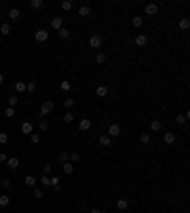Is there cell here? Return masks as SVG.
Here are the masks:
<instances>
[{
    "label": "cell",
    "instance_id": "d6a6232c",
    "mask_svg": "<svg viewBox=\"0 0 190 213\" xmlns=\"http://www.w3.org/2000/svg\"><path fill=\"white\" fill-rule=\"evenodd\" d=\"M38 128H40L42 131H46V130H50V124H48V122H44V120H42V122L38 124Z\"/></svg>",
    "mask_w": 190,
    "mask_h": 213
},
{
    "label": "cell",
    "instance_id": "cb8c5ba5",
    "mask_svg": "<svg viewBox=\"0 0 190 213\" xmlns=\"http://www.w3.org/2000/svg\"><path fill=\"white\" fill-rule=\"evenodd\" d=\"M68 160H70V162H78L80 154H78V152H68Z\"/></svg>",
    "mask_w": 190,
    "mask_h": 213
},
{
    "label": "cell",
    "instance_id": "2e32d148",
    "mask_svg": "<svg viewBox=\"0 0 190 213\" xmlns=\"http://www.w3.org/2000/svg\"><path fill=\"white\" fill-rule=\"evenodd\" d=\"M164 141L167 143V145H171V143H175V135L171 133V131H167V133L164 135Z\"/></svg>",
    "mask_w": 190,
    "mask_h": 213
},
{
    "label": "cell",
    "instance_id": "ab89813d",
    "mask_svg": "<svg viewBox=\"0 0 190 213\" xmlns=\"http://www.w3.org/2000/svg\"><path fill=\"white\" fill-rule=\"evenodd\" d=\"M31 141L32 143H40V135L38 133H31Z\"/></svg>",
    "mask_w": 190,
    "mask_h": 213
},
{
    "label": "cell",
    "instance_id": "5b68a950",
    "mask_svg": "<svg viewBox=\"0 0 190 213\" xmlns=\"http://www.w3.org/2000/svg\"><path fill=\"white\" fill-rule=\"evenodd\" d=\"M108 135H110V137H118L120 135V126L118 124H110V126H108Z\"/></svg>",
    "mask_w": 190,
    "mask_h": 213
},
{
    "label": "cell",
    "instance_id": "836d02e7",
    "mask_svg": "<svg viewBox=\"0 0 190 213\" xmlns=\"http://www.w3.org/2000/svg\"><path fill=\"white\" fill-rule=\"evenodd\" d=\"M61 8H63V10H70V8H72V2H70V0H65V2L61 4Z\"/></svg>",
    "mask_w": 190,
    "mask_h": 213
},
{
    "label": "cell",
    "instance_id": "9c48e42d",
    "mask_svg": "<svg viewBox=\"0 0 190 213\" xmlns=\"http://www.w3.org/2000/svg\"><path fill=\"white\" fill-rule=\"evenodd\" d=\"M95 93L99 95V97H105V95L108 93V88H107V86H97V88H95Z\"/></svg>",
    "mask_w": 190,
    "mask_h": 213
},
{
    "label": "cell",
    "instance_id": "4fadbf2b",
    "mask_svg": "<svg viewBox=\"0 0 190 213\" xmlns=\"http://www.w3.org/2000/svg\"><path fill=\"white\" fill-rule=\"evenodd\" d=\"M78 128H80V130H82V131H86V130H90V128H91V122H90V120H82V122H80L78 124Z\"/></svg>",
    "mask_w": 190,
    "mask_h": 213
},
{
    "label": "cell",
    "instance_id": "8992f818",
    "mask_svg": "<svg viewBox=\"0 0 190 213\" xmlns=\"http://www.w3.org/2000/svg\"><path fill=\"white\" fill-rule=\"evenodd\" d=\"M147 42H148V38L144 34H139L135 38V46H139V48H143V46H147Z\"/></svg>",
    "mask_w": 190,
    "mask_h": 213
},
{
    "label": "cell",
    "instance_id": "f546056e",
    "mask_svg": "<svg viewBox=\"0 0 190 213\" xmlns=\"http://www.w3.org/2000/svg\"><path fill=\"white\" fill-rule=\"evenodd\" d=\"M15 90H17V91H27V86L23 82H17V84H15Z\"/></svg>",
    "mask_w": 190,
    "mask_h": 213
},
{
    "label": "cell",
    "instance_id": "bcb514c9",
    "mask_svg": "<svg viewBox=\"0 0 190 213\" xmlns=\"http://www.w3.org/2000/svg\"><path fill=\"white\" fill-rule=\"evenodd\" d=\"M6 154H4V152H0V164H4V162H6Z\"/></svg>",
    "mask_w": 190,
    "mask_h": 213
},
{
    "label": "cell",
    "instance_id": "7dc6e473",
    "mask_svg": "<svg viewBox=\"0 0 190 213\" xmlns=\"http://www.w3.org/2000/svg\"><path fill=\"white\" fill-rule=\"evenodd\" d=\"M44 171H46V173H50V171H51V166H50V164H46V166H44Z\"/></svg>",
    "mask_w": 190,
    "mask_h": 213
},
{
    "label": "cell",
    "instance_id": "f907efd6",
    "mask_svg": "<svg viewBox=\"0 0 190 213\" xmlns=\"http://www.w3.org/2000/svg\"><path fill=\"white\" fill-rule=\"evenodd\" d=\"M0 124H2V122H0Z\"/></svg>",
    "mask_w": 190,
    "mask_h": 213
},
{
    "label": "cell",
    "instance_id": "ac0fdd59",
    "mask_svg": "<svg viewBox=\"0 0 190 213\" xmlns=\"http://www.w3.org/2000/svg\"><path fill=\"white\" fill-rule=\"evenodd\" d=\"M179 27H181V29H183V31H186L188 27H190V21H188V17L181 19V21H179Z\"/></svg>",
    "mask_w": 190,
    "mask_h": 213
},
{
    "label": "cell",
    "instance_id": "603a6c76",
    "mask_svg": "<svg viewBox=\"0 0 190 213\" xmlns=\"http://www.w3.org/2000/svg\"><path fill=\"white\" fill-rule=\"evenodd\" d=\"M0 33H2V34H10L11 33V27L8 25V23H4V25L0 27Z\"/></svg>",
    "mask_w": 190,
    "mask_h": 213
},
{
    "label": "cell",
    "instance_id": "e575fe53",
    "mask_svg": "<svg viewBox=\"0 0 190 213\" xmlns=\"http://www.w3.org/2000/svg\"><path fill=\"white\" fill-rule=\"evenodd\" d=\"M61 90L68 91V90H70V82H67V80H63V82H61Z\"/></svg>",
    "mask_w": 190,
    "mask_h": 213
},
{
    "label": "cell",
    "instance_id": "7bdbcfd3",
    "mask_svg": "<svg viewBox=\"0 0 190 213\" xmlns=\"http://www.w3.org/2000/svg\"><path fill=\"white\" fill-rule=\"evenodd\" d=\"M141 143H150V137H148V133H143V135H141Z\"/></svg>",
    "mask_w": 190,
    "mask_h": 213
},
{
    "label": "cell",
    "instance_id": "7c38bea8",
    "mask_svg": "<svg viewBox=\"0 0 190 213\" xmlns=\"http://www.w3.org/2000/svg\"><path fill=\"white\" fill-rule=\"evenodd\" d=\"M110 143H112V139H110V137H107V135L99 137V145H101V147H110Z\"/></svg>",
    "mask_w": 190,
    "mask_h": 213
},
{
    "label": "cell",
    "instance_id": "5bb4252c",
    "mask_svg": "<svg viewBox=\"0 0 190 213\" xmlns=\"http://www.w3.org/2000/svg\"><path fill=\"white\" fill-rule=\"evenodd\" d=\"M78 14L82 15V17H88V15L91 14V10H90V6H80V10H78Z\"/></svg>",
    "mask_w": 190,
    "mask_h": 213
},
{
    "label": "cell",
    "instance_id": "f35d334b",
    "mask_svg": "<svg viewBox=\"0 0 190 213\" xmlns=\"http://www.w3.org/2000/svg\"><path fill=\"white\" fill-rule=\"evenodd\" d=\"M74 107V99H67L65 101V108H72Z\"/></svg>",
    "mask_w": 190,
    "mask_h": 213
},
{
    "label": "cell",
    "instance_id": "8d00e7d4",
    "mask_svg": "<svg viewBox=\"0 0 190 213\" xmlns=\"http://www.w3.org/2000/svg\"><path fill=\"white\" fill-rule=\"evenodd\" d=\"M27 91H31V93H32V91H36V84L34 82H29V84H27Z\"/></svg>",
    "mask_w": 190,
    "mask_h": 213
},
{
    "label": "cell",
    "instance_id": "6da1fadb",
    "mask_svg": "<svg viewBox=\"0 0 190 213\" xmlns=\"http://www.w3.org/2000/svg\"><path fill=\"white\" fill-rule=\"evenodd\" d=\"M53 101H44L42 103V107H40V116H46V114H50V112H53Z\"/></svg>",
    "mask_w": 190,
    "mask_h": 213
},
{
    "label": "cell",
    "instance_id": "d6986e66",
    "mask_svg": "<svg viewBox=\"0 0 190 213\" xmlns=\"http://www.w3.org/2000/svg\"><path fill=\"white\" fill-rule=\"evenodd\" d=\"M131 25H133V27H137V29H139V27L143 25V19H141L139 15H135V17L131 19Z\"/></svg>",
    "mask_w": 190,
    "mask_h": 213
},
{
    "label": "cell",
    "instance_id": "3957f363",
    "mask_svg": "<svg viewBox=\"0 0 190 213\" xmlns=\"http://www.w3.org/2000/svg\"><path fill=\"white\" fill-rule=\"evenodd\" d=\"M101 44H103V38H101V36H91V38H90V46L91 48H95V50H97V48H101Z\"/></svg>",
    "mask_w": 190,
    "mask_h": 213
},
{
    "label": "cell",
    "instance_id": "b9f144b4",
    "mask_svg": "<svg viewBox=\"0 0 190 213\" xmlns=\"http://www.w3.org/2000/svg\"><path fill=\"white\" fill-rule=\"evenodd\" d=\"M2 187L6 188V190H10V187H11V183H10V179H4L2 181Z\"/></svg>",
    "mask_w": 190,
    "mask_h": 213
},
{
    "label": "cell",
    "instance_id": "44dd1931",
    "mask_svg": "<svg viewBox=\"0 0 190 213\" xmlns=\"http://www.w3.org/2000/svg\"><path fill=\"white\" fill-rule=\"evenodd\" d=\"M31 6L34 8V10H40V8H44V2L42 0H31Z\"/></svg>",
    "mask_w": 190,
    "mask_h": 213
},
{
    "label": "cell",
    "instance_id": "1f68e13d",
    "mask_svg": "<svg viewBox=\"0 0 190 213\" xmlns=\"http://www.w3.org/2000/svg\"><path fill=\"white\" fill-rule=\"evenodd\" d=\"M8 103H10V107H15V105H17V97H15V95H10Z\"/></svg>",
    "mask_w": 190,
    "mask_h": 213
},
{
    "label": "cell",
    "instance_id": "ee69618b",
    "mask_svg": "<svg viewBox=\"0 0 190 213\" xmlns=\"http://www.w3.org/2000/svg\"><path fill=\"white\" fill-rule=\"evenodd\" d=\"M8 143V133H0V145Z\"/></svg>",
    "mask_w": 190,
    "mask_h": 213
},
{
    "label": "cell",
    "instance_id": "74e56055",
    "mask_svg": "<svg viewBox=\"0 0 190 213\" xmlns=\"http://www.w3.org/2000/svg\"><path fill=\"white\" fill-rule=\"evenodd\" d=\"M40 183H42V187H51V185H50V177H46V175L42 177V181H40Z\"/></svg>",
    "mask_w": 190,
    "mask_h": 213
},
{
    "label": "cell",
    "instance_id": "8fae6325",
    "mask_svg": "<svg viewBox=\"0 0 190 213\" xmlns=\"http://www.w3.org/2000/svg\"><path fill=\"white\" fill-rule=\"evenodd\" d=\"M6 162H8V167H11V170H17L19 167V158H10Z\"/></svg>",
    "mask_w": 190,
    "mask_h": 213
},
{
    "label": "cell",
    "instance_id": "7402d4cb",
    "mask_svg": "<svg viewBox=\"0 0 190 213\" xmlns=\"http://www.w3.org/2000/svg\"><path fill=\"white\" fill-rule=\"evenodd\" d=\"M19 15H21V11H19L17 8H11L10 10V17L11 19H19Z\"/></svg>",
    "mask_w": 190,
    "mask_h": 213
},
{
    "label": "cell",
    "instance_id": "4dcf8cb0",
    "mask_svg": "<svg viewBox=\"0 0 190 213\" xmlns=\"http://www.w3.org/2000/svg\"><path fill=\"white\" fill-rule=\"evenodd\" d=\"M105 59H107V57H105V53H97V57H95V61H97V63H99V65H103V63H105Z\"/></svg>",
    "mask_w": 190,
    "mask_h": 213
},
{
    "label": "cell",
    "instance_id": "e0dca14e",
    "mask_svg": "<svg viewBox=\"0 0 190 213\" xmlns=\"http://www.w3.org/2000/svg\"><path fill=\"white\" fill-rule=\"evenodd\" d=\"M72 170H74V167H72V162H65V164H63V171H65L67 175H70Z\"/></svg>",
    "mask_w": 190,
    "mask_h": 213
},
{
    "label": "cell",
    "instance_id": "52a82bcc",
    "mask_svg": "<svg viewBox=\"0 0 190 213\" xmlns=\"http://www.w3.org/2000/svg\"><path fill=\"white\" fill-rule=\"evenodd\" d=\"M127 206H129V204H127V200H126V198H118V202H116V207H118L120 211H126V209H127Z\"/></svg>",
    "mask_w": 190,
    "mask_h": 213
},
{
    "label": "cell",
    "instance_id": "681fc988",
    "mask_svg": "<svg viewBox=\"0 0 190 213\" xmlns=\"http://www.w3.org/2000/svg\"><path fill=\"white\" fill-rule=\"evenodd\" d=\"M2 82H4V76H2V74H0V84H2Z\"/></svg>",
    "mask_w": 190,
    "mask_h": 213
},
{
    "label": "cell",
    "instance_id": "4316f807",
    "mask_svg": "<svg viewBox=\"0 0 190 213\" xmlns=\"http://www.w3.org/2000/svg\"><path fill=\"white\" fill-rule=\"evenodd\" d=\"M59 36H61V38H68V36H70V33H68V29H59Z\"/></svg>",
    "mask_w": 190,
    "mask_h": 213
},
{
    "label": "cell",
    "instance_id": "f1b7e54d",
    "mask_svg": "<svg viewBox=\"0 0 190 213\" xmlns=\"http://www.w3.org/2000/svg\"><path fill=\"white\" fill-rule=\"evenodd\" d=\"M59 183H61V181H59V177H57V175L50 179V185H51V187H53V188H55V187H59Z\"/></svg>",
    "mask_w": 190,
    "mask_h": 213
},
{
    "label": "cell",
    "instance_id": "f6af8a7d",
    "mask_svg": "<svg viewBox=\"0 0 190 213\" xmlns=\"http://www.w3.org/2000/svg\"><path fill=\"white\" fill-rule=\"evenodd\" d=\"M34 198H38V200H42V198H44V194H42V190H38V188H36V190H34Z\"/></svg>",
    "mask_w": 190,
    "mask_h": 213
},
{
    "label": "cell",
    "instance_id": "d590c367",
    "mask_svg": "<svg viewBox=\"0 0 190 213\" xmlns=\"http://www.w3.org/2000/svg\"><path fill=\"white\" fill-rule=\"evenodd\" d=\"M59 160H61L63 164H65V162H68V152H61V154H59Z\"/></svg>",
    "mask_w": 190,
    "mask_h": 213
},
{
    "label": "cell",
    "instance_id": "83f0119b",
    "mask_svg": "<svg viewBox=\"0 0 190 213\" xmlns=\"http://www.w3.org/2000/svg\"><path fill=\"white\" fill-rule=\"evenodd\" d=\"M72 120H74V114H72V112H67V114L63 116V122H67V124L72 122Z\"/></svg>",
    "mask_w": 190,
    "mask_h": 213
},
{
    "label": "cell",
    "instance_id": "277c9868",
    "mask_svg": "<svg viewBox=\"0 0 190 213\" xmlns=\"http://www.w3.org/2000/svg\"><path fill=\"white\" fill-rule=\"evenodd\" d=\"M144 14L147 15H156L158 14V6H156V4H147V6H144Z\"/></svg>",
    "mask_w": 190,
    "mask_h": 213
},
{
    "label": "cell",
    "instance_id": "ba28073f",
    "mask_svg": "<svg viewBox=\"0 0 190 213\" xmlns=\"http://www.w3.org/2000/svg\"><path fill=\"white\" fill-rule=\"evenodd\" d=\"M21 131H23L25 135H31V133H32V124H31V122H23V124H21Z\"/></svg>",
    "mask_w": 190,
    "mask_h": 213
},
{
    "label": "cell",
    "instance_id": "60d3db41",
    "mask_svg": "<svg viewBox=\"0 0 190 213\" xmlns=\"http://www.w3.org/2000/svg\"><path fill=\"white\" fill-rule=\"evenodd\" d=\"M184 122H186V116H184V114H179V116H177V124H184Z\"/></svg>",
    "mask_w": 190,
    "mask_h": 213
},
{
    "label": "cell",
    "instance_id": "484cf974",
    "mask_svg": "<svg viewBox=\"0 0 190 213\" xmlns=\"http://www.w3.org/2000/svg\"><path fill=\"white\" fill-rule=\"evenodd\" d=\"M4 114L8 116V118H14V114H15V110H14V107H8L6 110H4Z\"/></svg>",
    "mask_w": 190,
    "mask_h": 213
},
{
    "label": "cell",
    "instance_id": "c3c4849f",
    "mask_svg": "<svg viewBox=\"0 0 190 213\" xmlns=\"http://www.w3.org/2000/svg\"><path fill=\"white\" fill-rule=\"evenodd\" d=\"M90 213H103V211H101V209H97V207H93V209H91Z\"/></svg>",
    "mask_w": 190,
    "mask_h": 213
},
{
    "label": "cell",
    "instance_id": "ffe728a7",
    "mask_svg": "<svg viewBox=\"0 0 190 213\" xmlns=\"http://www.w3.org/2000/svg\"><path fill=\"white\" fill-rule=\"evenodd\" d=\"M8 204H10V196H8V194H2V196H0V206L6 207Z\"/></svg>",
    "mask_w": 190,
    "mask_h": 213
},
{
    "label": "cell",
    "instance_id": "7a4b0ae2",
    "mask_svg": "<svg viewBox=\"0 0 190 213\" xmlns=\"http://www.w3.org/2000/svg\"><path fill=\"white\" fill-rule=\"evenodd\" d=\"M34 38H36V42H46V40L50 38V33H48V31H44V29H40V31H36Z\"/></svg>",
    "mask_w": 190,
    "mask_h": 213
},
{
    "label": "cell",
    "instance_id": "d4e9b609",
    "mask_svg": "<svg viewBox=\"0 0 190 213\" xmlns=\"http://www.w3.org/2000/svg\"><path fill=\"white\" fill-rule=\"evenodd\" d=\"M25 183H27V187H32V185L36 183V179L32 177V175H27V177H25Z\"/></svg>",
    "mask_w": 190,
    "mask_h": 213
},
{
    "label": "cell",
    "instance_id": "30bf717a",
    "mask_svg": "<svg viewBox=\"0 0 190 213\" xmlns=\"http://www.w3.org/2000/svg\"><path fill=\"white\" fill-rule=\"evenodd\" d=\"M51 27H53V29H63V19L61 17H55V19H51Z\"/></svg>",
    "mask_w": 190,
    "mask_h": 213
},
{
    "label": "cell",
    "instance_id": "9a60e30c",
    "mask_svg": "<svg viewBox=\"0 0 190 213\" xmlns=\"http://www.w3.org/2000/svg\"><path fill=\"white\" fill-rule=\"evenodd\" d=\"M150 130L152 131H160L162 130V122H160V120H152V122H150Z\"/></svg>",
    "mask_w": 190,
    "mask_h": 213
}]
</instances>
